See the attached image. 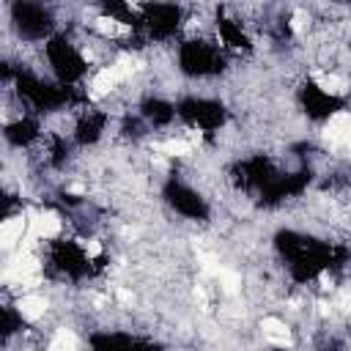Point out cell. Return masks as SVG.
Returning a JSON list of instances; mask_svg holds the SVG:
<instances>
[{
  "label": "cell",
  "mask_w": 351,
  "mask_h": 351,
  "mask_svg": "<svg viewBox=\"0 0 351 351\" xmlns=\"http://www.w3.org/2000/svg\"><path fill=\"white\" fill-rule=\"evenodd\" d=\"M261 335H263V343L271 346V348H280V351L293 348V332H291V326H288L282 318H277V315H266V318L261 321Z\"/></svg>",
  "instance_id": "1"
},
{
  "label": "cell",
  "mask_w": 351,
  "mask_h": 351,
  "mask_svg": "<svg viewBox=\"0 0 351 351\" xmlns=\"http://www.w3.org/2000/svg\"><path fill=\"white\" fill-rule=\"evenodd\" d=\"M14 307H16V315H19L22 321L36 324V321H41V318L47 315L49 299H47L41 291H27V293H19V296H16Z\"/></svg>",
  "instance_id": "2"
},
{
  "label": "cell",
  "mask_w": 351,
  "mask_h": 351,
  "mask_svg": "<svg viewBox=\"0 0 351 351\" xmlns=\"http://www.w3.org/2000/svg\"><path fill=\"white\" fill-rule=\"evenodd\" d=\"M313 85H315L318 93H324V96H329V99L343 96V93L348 90V82H346L340 74L329 71V69H318V71H313Z\"/></svg>",
  "instance_id": "3"
},
{
  "label": "cell",
  "mask_w": 351,
  "mask_h": 351,
  "mask_svg": "<svg viewBox=\"0 0 351 351\" xmlns=\"http://www.w3.org/2000/svg\"><path fill=\"white\" fill-rule=\"evenodd\" d=\"M340 307H343L346 313H351V285H346V288L340 291Z\"/></svg>",
  "instance_id": "4"
}]
</instances>
